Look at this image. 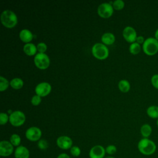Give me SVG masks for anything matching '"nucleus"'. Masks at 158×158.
Listing matches in <instances>:
<instances>
[{
    "instance_id": "f257e3e1",
    "label": "nucleus",
    "mask_w": 158,
    "mask_h": 158,
    "mask_svg": "<svg viewBox=\"0 0 158 158\" xmlns=\"http://www.w3.org/2000/svg\"><path fill=\"white\" fill-rule=\"evenodd\" d=\"M138 149L142 154L144 156H151L155 153L157 146L152 140L143 138L138 143Z\"/></svg>"
},
{
    "instance_id": "f03ea898",
    "label": "nucleus",
    "mask_w": 158,
    "mask_h": 158,
    "mask_svg": "<svg viewBox=\"0 0 158 158\" xmlns=\"http://www.w3.org/2000/svg\"><path fill=\"white\" fill-rule=\"evenodd\" d=\"M1 22L7 28L14 27L18 22L17 15L12 10L6 9L2 11L1 14Z\"/></svg>"
},
{
    "instance_id": "7ed1b4c3",
    "label": "nucleus",
    "mask_w": 158,
    "mask_h": 158,
    "mask_svg": "<svg viewBox=\"0 0 158 158\" xmlns=\"http://www.w3.org/2000/svg\"><path fill=\"white\" fill-rule=\"evenodd\" d=\"M142 48L146 55L154 56L158 52V41L154 37L148 38L145 40Z\"/></svg>"
},
{
    "instance_id": "20e7f679",
    "label": "nucleus",
    "mask_w": 158,
    "mask_h": 158,
    "mask_svg": "<svg viewBox=\"0 0 158 158\" xmlns=\"http://www.w3.org/2000/svg\"><path fill=\"white\" fill-rule=\"evenodd\" d=\"M91 52L93 56L99 60L105 59L109 56V49L103 43L94 44L92 47Z\"/></svg>"
},
{
    "instance_id": "39448f33",
    "label": "nucleus",
    "mask_w": 158,
    "mask_h": 158,
    "mask_svg": "<svg viewBox=\"0 0 158 158\" xmlns=\"http://www.w3.org/2000/svg\"><path fill=\"white\" fill-rule=\"evenodd\" d=\"M34 63L38 69L44 70L49 66L50 59L46 54L38 52L35 56Z\"/></svg>"
},
{
    "instance_id": "423d86ee",
    "label": "nucleus",
    "mask_w": 158,
    "mask_h": 158,
    "mask_svg": "<svg viewBox=\"0 0 158 158\" xmlns=\"http://www.w3.org/2000/svg\"><path fill=\"white\" fill-rule=\"evenodd\" d=\"M25 115L20 110L13 111L9 115V122L14 127H20L25 122Z\"/></svg>"
},
{
    "instance_id": "0eeeda50",
    "label": "nucleus",
    "mask_w": 158,
    "mask_h": 158,
    "mask_svg": "<svg viewBox=\"0 0 158 158\" xmlns=\"http://www.w3.org/2000/svg\"><path fill=\"white\" fill-rule=\"evenodd\" d=\"M97 12L100 17L102 18H109L112 15L114 8L112 5L109 2H103L99 5Z\"/></svg>"
},
{
    "instance_id": "6e6552de",
    "label": "nucleus",
    "mask_w": 158,
    "mask_h": 158,
    "mask_svg": "<svg viewBox=\"0 0 158 158\" xmlns=\"http://www.w3.org/2000/svg\"><path fill=\"white\" fill-rule=\"evenodd\" d=\"M42 132L40 128L37 127H31L25 131V136L27 139L30 141H38L41 139Z\"/></svg>"
},
{
    "instance_id": "1a4fd4ad",
    "label": "nucleus",
    "mask_w": 158,
    "mask_h": 158,
    "mask_svg": "<svg viewBox=\"0 0 158 158\" xmlns=\"http://www.w3.org/2000/svg\"><path fill=\"white\" fill-rule=\"evenodd\" d=\"M14 152V146L9 141L2 140L0 142V156L7 157Z\"/></svg>"
},
{
    "instance_id": "9d476101",
    "label": "nucleus",
    "mask_w": 158,
    "mask_h": 158,
    "mask_svg": "<svg viewBox=\"0 0 158 158\" xmlns=\"http://www.w3.org/2000/svg\"><path fill=\"white\" fill-rule=\"evenodd\" d=\"M51 86L48 82H41L38 83L35 89L36 94L40 97H44L48 96L51 91Z\"/></svg>"
},
{
    "instance_id": "9b49d317",
    "label": "nucleus",
    "mask_w": 158,
    "mask_h": 158,
    "mask_svg": "<svg viewBox=\"0 0 158 158\" xmlns=\"http://www.w3.org/2000/svg\"><path fill=\"white\" fill-rule=\"evenodd\" d=\"M56 144L60 149L67 150L73 146V141L69 136L63 135L57 138Z\"/></svg>"
},
{
    "instance_id": "f8f14e48",
    "label": "nucleus",
    "mask_w": 158,
    "mask_h": 158,
    "mask_svg": "<svg viewBox=\"0 0 158 158\" xmlns=\"http://www.w3.org/2000/svg\"><path fill=\"white\" fill-rule=\"evenodd\" d=\"M122 35L124 39L130 43L136 42V40L138 36L135 29L130 26H127L123 29Z\"/></svg>"
},
{
    "instance_id": "ddd939ff",
    "label": "nucleus",
    "mask_w": 158,
    "mask_h": 158,
    "mask_svg": "<svg viewBox=\"0 0 158 158\" xmlns=\"http://www.w3.org/2000/svg\"><path fill=\"white\" fill-rule=\"evenodd\" d=\"M106 154V149L102 146L98 144L91 148L89 156V158H104Z\"/></svg>"
},
{
    "instance_id": "4468645a",
    "label": "nucleus",
    "mask_w": 158,
    "mask_h": 158,
    "mask_svg": "<svg viewBox=\"0 0 158 158\" xmlns=\"http://www.w3.org/2000/svg\"><path fill=\"white\" fill-rule=\"evenodd\" d=\"M15 158H30V151L22 145L17 147L14 151Z\"/></svg>"
},
{
    "instance_id": "2eb2a0df",
    "label": "nucleus",
    "mask_w": 158,
    "mask_h": 158,
    "mask_svg": "<svg viewBox=\"0 0 158 158\" xmlns=\"http://www.w3.org/2000/svg\"><path fill=\"white\" fill-rule=\"evenodd\" d=\"M20 39L24 43H29L33 40V35L32 33L28 29H22L19 33Z\"/></svg>"
},
{
    "instance_id": "dca6fc26",
    "label": "nucleus",
    "mask_w": 158,
    "mask_h": 158,
    "mask_svg": "<svg viewBox=\"0 0 158 158\" xmlns=\"http://www.w3.org/2000/svg\"><path fill=\"white\" fill-rule=\"evenodd\" d=\"M23 51L25 52V54L29 56H34L35 54L36 55V51H37V48L36 46H35L34 44L31 43H27L25 44L23 47Z\"/></svg>"
},
{
    "instance_id": "f3484780",
    "label": "nucleus",
    "mask_w": 158,
    "mask_h": 158,
    "mask_svg": "<svg viewBox=\"0 0 158 158\" xmlns=\"http://www.w3.org/2000/svg\"><path fill=\"white\" fill-rule=\"evenodd\" d=\"M115 38L114 35L110 32L105 33L101 36V41L105 45H111L115 42Z\"/></svg>"
},
{
    "instance_id": "a211bd4d",
    "label": "nucleus",
    "mask_w": 158,
    "mask_h": 158,
    "mask_svg": "<svg viewBox=\"0 0 158 158\" xmlns=\"http://www.w3.org/2000/svg\"><path fill=\"white\" fill-rule=\"evenodd\" d=\"M152 127L148 123L143 124L140 128V133L142 136L144 138H148L152 133Z\"/></svg>"
},
{
    "instance_id": "6ab92c4d",
    "label": "nucleus",
    "mask_w": 158,
    "mask_h": 158,
    "mask_svg": "<svg viewBox=\"0 0 158 158\" xmlns=\"http://www.w3.org/2000/svg\"><path fill=\"white\" fill-rule=\"evenodd\" d=\"M148 115L152 118H158V106L152 105L148 107L146 110Z\"/></svg>"
},
{
    "instance_id": "aec40b11",
    "label": "nucleus",
    "mask_w": 158,
    "mask_h": 158,
    "mask_svg": "<svg viewBox=\"0 0 158 158\" xmlns=\"http://www.w3.org/2000/svg\"><path fill=\"white\" fill-rule=\"evenodd\" d=\"M10 86L15 89H19L23 86V81L20 78H14L10 81Z\"/></svg>"
},
{
    "instance_id": "412c9836",
    "label": "nucleus",
    "mask_w": 158,
    "mask_h": 158,
    "mask_svg": "<svg viewBox=\"0 0 158 158\" xmlns=\"http://www.w3.org/2000/svg\"><path fill=\"white\" fill-rule=\"evenodd\" d=\"M118 89L123 93L128 92L130 89V84L127 80L123 79L119 81L118 83Z\"/></svg>"
},
{
    "instance_id": "4be33fe9",
    "label": "nucleus",
    "mask_w": 158,
    "mask_h": 158,
    "mask_svg": "<svg viewBox=\"0 0 158 158\" xmlns=\"http://www.w3.org/2000/svg\"><path fill=\"white\" fill-rule=\"evenodd\" d=\"M9 141L10 143L14 146V147H18L20 146L21 143V138L20 135H19L17 133H14L12 134L9 139Z\"/></svg>"
},
{
    "instance_id": "5701e85b",
    "label": "nucleus",
    "mask_w": 158,
    "mask_h": 158,
    "mask_svg": "<svg viewBox=\"0 0 158 158\" xmlns=\"http://www.w3.org/2000/svg\"><path fill=\"white\" fill-rule=\"evenodd\" d=\"M141 45L136 42H134L133 43H131V44L129 46V51L131 54L133 55L138 54L141 51Z\"/></svg>"
},
{
    "instance_id": "b1692460",
    "label": "nucleus",
    "mask_w": 158,
    "mask_h": 158,
    "mask_svg": "<svg viewBox=\"0 0 158 158\" xmlns=\"http://www.w3.org/2000/svg\"><path fill=\"white\" fill-rule=\"evenodd\" d=\"M10 85V82L2 76L0 77V91H4L6 90Z\"/></svg>"
},
{
    "instance_id": "393cba45",
    "label": "nucleus",
    "mask_w": 158,
    "mask_h": 158,
    "mask_svg": "<svg viewBox=\"0 0 158 158\" xmlns=\"http://www.w3.org/2000/svg\"><path fill=\"white\" fill-rule=\"evenodd\" d=\"M112 6L114 9L119 10L124 7L125 2L122 0H115L113 1Z\"/></svg>"
},
{
    "instance_id": "a878e982",
    "label": "nucleus",
    "mask_w": 158,
    "mask_h": 158,
    "mask_svg": "<svg viewBox=\"0 0 158 158\" xmlns=\"http://www.w3.org/2000/svg\"><path fill=\"white\" fill-rule=\"evenodd\" d=\"M70 154L73 157H77L80 156L81 154V149L77 146H73L70 149Z\"/></svg>"
},
{
    "instance_id": "bb28decb",
    "label": "nucleus",
    "mask_w": 158,
    "mask_h": 158,
    "mask_svg": "<svg viewBox=\"0 0 158 158\" xmlns=\"http://www.w3.org/2000/svg\"><path fill=\"white\" fill-rule=\"evenodd\" d=\"M37 146L40 149L46 150L49 146V143L47 141V140H46L44 139H41L38 141Z\"/></svg>"
},
{
    "instance_id": "cd10ccee",
    "label": "nucleus",
    "mask_w": 158,
    "mask_h": 158,
    "mask_svg": "<svg viewBox=\"0 0 158 158\" xmlns=\"http://www.w3.org/2000/svg\"><path fill=\"white\" fill-rule=\"evenodd\" d=\"M8 121H9V116L7 115V114L1 112L0 114V124L1 125H5Z\"/></svg>"
},
{
    "instance_id": "c85d7f7f",
    "label": "nucleus",
    "mask_w": 158,
    "mask_h": 158,
    "mask_svg": "<svg viewBox=\"0 0 158 158\" xmlns=\"http://www.w3.org/2000/svg\"><path fill=\"white\" fill-rule=\"evenodd\" d=\"M105 149L106 154L109 155H113L117 152V148L114 144H109Z\"/></svg>"
},
{
    "instance_id": "c756f323",
    "label": "nucleus",
    "mask_w": 158,
    "mask_h": 158,
    "mask_svg": "<svg viewBox=\"0 0 158 158\" xmlns=\"http://www.w3.org/2000/svg\"><path fill=\"white\" fill-rule=\"evenodd\" d=\"M36 48H37V51H38V52L44 53L46 52V51L47 50V45L46 44V43L41 42V43H39L36 45Z\"/></svg>"
},
{
    "instance_id": "7c9ffc66",
    "label": "nucleus",
    "mask_w": 158,
    "mask_h": 158,
    "mask_svg": "<svg viewBox=\"0 0 158 158\" xmlns=\"http://www.w3.org/2000/svg\"><path fill=\"white\" fill-rule=\"evenodd\" d=\"M41 97H40V96H38L37 94L34 95L31 98V102L32 105L35 106H38L41 102Z\"/></svg>"
},
{
    "instance_id": "2f4dec72",
    "label": "nucleus",
    "mask_w": 158,
    "mask_h": 158,
    "mask_svg": "<svg viewBox=\"0 0 158 158\" xmlns=\"http://www.w3.org/2000/svg\"><path fill=\"white\" fill-rule=\"evenodd\" d=\"M151 82L152 85L158 89V74H154L151 78Z\"/></svg>"
},
{
    "instance_id": "473e14b6",
    "label": "nucleus",
    "mask_w": 158,
    "mask_h": 158,
    "mask_svg": "<svg viewBox=\"0 0 158 158\" xmlns=\"http://www.w3.org/2000/svg\"><path fill=\"white\" fill-rule=\"evenodd\" d=\"M145 41V39L143 36H138L136 40V42L139 44H143Z\"/></svg>"
},
{
    "instance_id": "72a5a7b5",
    "label": "nucleus",
    "mask_w": 158,
    "mask_h": 158,
    "mask_svg": "<svg viewBox=\"0 0 158 158\" xmlns=\"http://www.w3.org/2000/svg\"><path fill=\"white\" fill-rule=\"evenodd\" d=\"M57 158H71V157L66 153H61L57 156Z\"/></svg>"
},
{
    "instance_id": "f704fd0d",
    "label": "nucleus",
    "mask_w": 158,
    "mask_h": 158,
    "mask_svg": "<svg viewBox=\"0 0 158 158\" xmlns=\"http://www.w3.org/2000/svg\"><path fill=\"white\" fill-rule=\"evenodd\" d=\"M154 38L158 41V28L156 30L155 33H154Z\"/></svg>"
},
{
    "instance_id": "c9c22d12",
    "label": "nucleus",
    "mask_w": 158,
    "mask_h": 158,
    "mask_svg": "<svg viewBox=\"0 0 158 158\" xmlns=\"http://www.w3.org/2000/svg\"><path fill=\"white\" fill-rule=\"evenodd\" d=\"M104 158H115V157H113V156H109L105 157Z\"/></svg>"
},
{
    "instance_id": "e433bc0d",
    "label": "nucleus",
    "mask_w": 158,
    "mask_h": 158,
    "mask_svg": "<svg viewBox=\"0 0 158 158\" xmlns=\"http://www.w3.org/2000/svg\"><path fill=\"white\" fill-rule=\"evenodd\" d=\"M156 123H157V127H158V118L157 119V122H156Z\"/></svg>"
}]
</instances>
